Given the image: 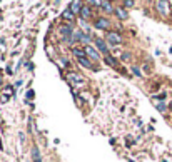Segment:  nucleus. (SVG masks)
<instances>
[{
  "label": "nucleus",
  "mask_w": 172,
  "mask_h": 162,
  "mask_svg": "<svg viewBox=\"0 0 172 162\" xmlns=\"http://www.w3.org/2000/svg\"><path fill=\"white\" fill-rule=\"evenodd\" d=\"M107 40H109L110 45H119V44H122V37H120L117 32H110L109 37H107Z\"/></svg>",
  "instance_id": "nucleus-1"
},
{
  "label": "nucleus",
  "mask_w": 172,
  "mask_h": 162,
  "mask_svg": "<svg viewBox=\"0 0 172 162\" xmlns=\"http://www.w3.org/2000/svg\"><path fill=\"white\" fill-rule=\"evenodd\" d=\"M85 54L89 55L92 60H99L100 59V54H99V50H95L92 45H85Z\"/></svg>",
  "instance_id": "nucleus-2"
},
{
  "label": "nucleus",
  "mask_w": 172,
  "mask_h": 162,
  "mask_svg": "<svg viewBox=\"0 0 172 162\" xmlns=\"http://www.w3.org/2000/svg\"><path fill=\"white\" fill-rule=\"evenodd\" d=\"M95 27L100 29V30H107L110 27V22L107 20V19H97V20H95Z\"/></svg>",
  "instance_id": "nucleus-3"
},
{
  "label": "nucleus",
  "mask_w": 172,
  "mask_h": 162,
  "mask_svg": "<svg viewBox=\"0 0 172 162\" xmlns=\"http://www.w3.org/2000/svg\"><path fill=\"white\" fill-rule=\"evenodd\" d=\"M156 7H157V10H159V14H162V15H167L169 14V4L167 2H157Z\"/></svg>",
  "instance_id": "nucleus-4"
},
{
  "label": "nucleus",
  "mask_w": 172,
  "mask_h": 162,
  "mask_svg": "<svg viewBox=\"0 0 172 162\" xmlns=\"http://www.w3.org/2000/svg\"><path fill=\"white\" fill-rule=\"evenodd\" d=\"M69 79H70V82L75 84V85H84V77L82 75H79V74H70Z\"/></svg>",
  "instance_id": "nucleus-5"
},
{
  "label": "nucleus",
  "mask_w": 172,
  "mask_h": 162,
  "mask_svg": "<svg viewBox=\"0 0 172 162\" xmlns=\"http://www.w3.org/2000/svg\"><path fill=\"white\" fill-rule=\"evenodd\" d=\"M95 45H97V49H99L100 52H104V54H107V50H109V49H107V44H105L102 39H95Z\"/></svg>",
  "instance_id": "nucleus-6"
},
{
  "label": "nucleus",
  "mask_w": 172,
  "mask_h": 162,
  "mask_svg": "<svg viewBox=\"0 0 172 162\" xmlns=\"http://www.w3.org/2000/svg\"><path fill=\"white\" fill-rule=\"evenodd\" d=\"M32 157H34V162H40V152H39L37 146L32 147Z\"/></svg>",
  "instance_id": "nucleus-7"
},
{
  "label": "nucleus",
  "mask_w": 172,
  "mask_h": 162,
  "mask_svg": "<svg viewBox=\"0 0 172 162\" xmlns=\"http://www.w3.org/2000/svg\"><path fill=\"white\" fill-rule=\"evenodd\" d=\"M59 30H60V34H62V35L67 37V35H70V34H72V27H70V25H62Z\"/></svg>",
  "instance_id": "nucleus-8"
},
{
  "label": "nucleus",
  "mask_w": 172,
  "mask_h": 162,
  "mask_svg": "<svg viewBox=\"0 0 172 162\" xmlns=\"http://www.w3.org/2000/svg\"><path fill=\"white\" fill-rule=\"evenodd\" d=\"M82 4H80V2H72V4H70V10L74 12V14H75V12H80L82 10Z\"/></svg>",
  "instance_id": "nucleus-9"
},
{
  "label": "nucleus",
  "mask_w": 172,
  "mask_h": 162,
  "mask_svg": "<svg viewBox=\"0 0 172 162\" xmlns=\"http://www.w3.org/2000/svg\"><path fill=\"white\" fill-rule=\"evenodd\" d=\"M79 64L82 65V67H87V69H92V64H90V60L87 57H82V59H79Z\"/></svg>",
  "instance_id": "nucleus-10"
},
{
  "label": "nucleus",
  "mask_w": 172,
  "mask_h": 162,
  "mask_svg": "<svg viewBox=\"0 0 172 162\" xmlns=\"http://www.w3.org/2000/svg\"><path fill=\"white\" fill-rule=\"evenodd\" d=\"M80 15H82V19H89L90 17V9L87 5H84L82 10H80Z\"/></svg>",
  "instance_id": "nucleus-11"
},
{
  "label": "nucleus",
  "mask_w": 172,
  "mask_h": 162,
  "mask_svg": "<svg viewBox=\"0 0 172 162\" xmlns=\"http://www.w3.org/2000/svg\"><path fill=\"white\" fill-rule=\"evenodd\" d=\"M102 9H104L107 14H110V12H114V10H115L114 7L110 5V2H102Z\"/></svg>",
  "instance_id": "nucleus-12"
},
{
  "label": "nucleus",
  "mask_w": 172,
  "mask_h": 162,
  "mask_svg": "<svg viewBox=\"0 0 172 162\" xmlns=\"http://www.w3.org/2000/svg\"><path fill=\"white\" fill-rule=\"evenodd\" d=\"M115 12H117V15H119V19H122V20H124V19H127V12L124 10V9H115Z\"/></svg>",
  "instance_id": "nucleus-13"
},
{
  "label": "nucleus",
  "mask_w": 172,
  "mask_h": 162,
  "mask_svg": "<svg viewBox=\"0 0 172 162\" xmlns=\"http://www.w3.org/2000/svg\"><path fill=\"white\" fill-rule=\"evenodd\" d=\"M62 17L65 19V20H74V12L72 10H65L62 14Z\"/></svg>",
  "instance_id": "nucleus-14"
},
{
  "label": "nucleus",
  "mask_w": 172,
  "mask_h": 162,
  "mask_svg": "<svg viewBox=\"0 0 172 162\" xmlns=\"http://www.w3.org/2000/svg\"><path fill=\"white\" fill-rule=\"evenodd\" d=\"M105 64H107V65H112V67H115V65H117L115 59H114V57H110V55H107V57H105Z\"/></svg>",
  "instance_id": "nucleus-15"
},
{
  "label": "nucleus",
  "mask_w": 172,
  "mask_h": 162,
  "mask_svg": "<svg viewBox=\"0 0 172 162\" xmlns=\"http://www.w3.org/2000/svg\"><path fill=\"white\" fill-rule=\"evenodd\" d=\"M74 54L77 55V59H82V57H85V50H82V49H74Z\"/></svg>",
  "instance_id": "nucleus-16"
},
{
  "label": "nucleus",
  "mask_w": 172,
  "mask_h": 162,
  "mask_svg": "<svg viewBox=\"0 0 172 162\" xmlns=\"http://www.w3.org/2000/svg\"><path fill=\"white\" fill-rule=\"evenodd\" d=\"M90 40H92V39L89 37V34H84V35H82V42H85L87 45L90 44Z\"/></svg>",
  "instance_id": "nucleus-17"
},
{
  "label": "nucleus",
  "mask_w": 172,
  "mask_h": 162,
  "mask_svg": "<svg viewBox=\"0 0 172 162\" xmlns=\"http://www.w3.org/2000/svg\"><path fill=\"white\" fill-rule=\"evenodd\" d=\"M156 107L161 110V112H164V110H166V104H156Z\"/></svg>",
  "instance_id": "nucleus-18"
},
{
  "label": "nucleus",
  "mask_w": 172,
  "mask_h": 162,
  "mask_svg": "<svg viewBox=\"0 0 172 162\" xmlns=\"http://www.w3.org/2000/svg\"><path fill=\"white\" fill-rule=\"evenodd\" d=\"M132 72L136 74L137 77H141V70H139V69H137V67H132Z\"/></svg>",
  "instance_id": "nucleus-19"
},
{
  "label": "nucleus",
  "mask_w": 172,
  "mask_h": 162,
  "mask_svg": "<svg viewBox=\"0 0 172 162\" xmlns=\"http://www.w3.org/2000/svg\"><path fill=\"white\" fill-rule=\"evenodd\" d=\"M125 7H134V2H131V0H127V2H124Z\"/></svg>",
  "instance_id": "nucleus-20"
}]
</instances>
